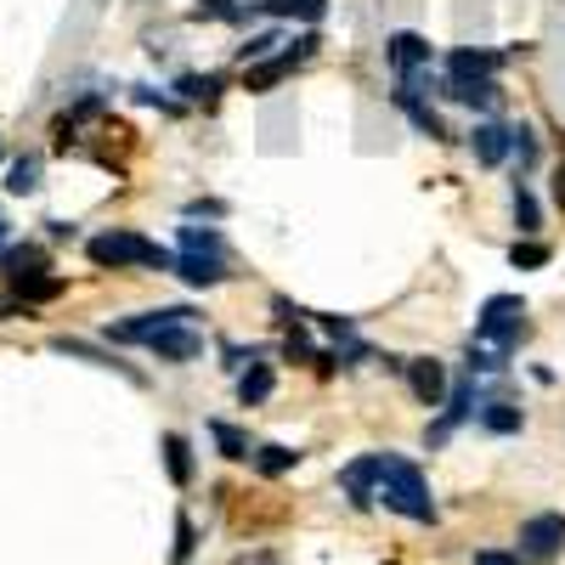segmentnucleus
Returning <instances> with one entry per match:
<instances>
[{"label":"nucleus","mask_w":565,"mask_h":565,"mask_svg":"<svg viewBox=\"0 0 565 565\" xmlns=\"http://www.w3.org/2000/svg\"><path fill=\"white\" fill-rule=\"evenodd\" d=\"M175 90H181L186 103H215V90H221V79H215V74H186V79H181Z\"/></svg>","instance_id":"nucleus-26"},{"label":"nucleus","mask_w":565,"mask_h":565,"mask_svg":"<svg viewBox=\"0 0 565 565\" xmlns=\"http://www.w3.org/2000/svg\"><path fill=\"white\" fill-rule=\"evenodd\" d=\"M559 548H565V514H532V521H521V559L548 565Z\"/></svg>","instance_id":"nucleus-5"},{"label":"nucleus","mask_w":565,"mask_h":565,"mask_svg":"<svg viewBox=\"0 0 565 565\" xmlns=\"http://www.w3.org/2000/svg\"><path fill=\"white\" fill-rule=\"evenodd\" d=\"M271 385H277V380H271V362L260 356V362H249V373L238 380V402H244V407H260V402L271 396Z\"/></svg>","instance_id":"nucleus-15"},{"label":"nucleus","mask_w":565,"mask_h":565,"mask_svg":"<svg viewBox=\"0 0 565 565\" xmlns=\"http://www.w3.org/2000/svg\"><path fill=\"white\" fill-rule=\"evenodd\" d=\"M300 463V452L295 447H255V469H260V476H289V469Z\"/></svg>","instance_id":"nucleus-21"},{"label":"nucleus","mask_w":565,"mask_h":565,"mask_svg":"<svg viewBox=\"0 0 565 565\" xmlns=\"http://www.w3.org/2000/svg\"><path fill=\"white\" fill-rule=\"evenodd\" d=\"M521 334H526V306H521V295H492V300L481 306V317H476V340L509 356L514 345H521Z\"/></svg>","instance_id":"nucleus-3"},{"label":"nucleus","mask_w":565,"mask_h":565,"mask_svg":"<svg viewBox=\"0 0 565 565\" xmlns=\"http://www.w3.org/2000/svg\"><path fill=\"white\" fill-rule=\"evenodd\" d=\"M402 373H407V385H413V396L424 407H441L447 402V367L436 356H413V362H402Z\"/></svg>","instance_id":"nucleus-8"},{"label":"nucleus","mask_w":565,"mask_h":565,"mask_svg":"<svg viewBox=\"0 0 565 565\" xmlns=\"http://www.w3.org/2000/svg\"><path fill=\"white\" fill-rule=\"evenodd\" d=\"M396 103H402V108H407V119H413V125H418V130H424V136H436V141H441V136H447V125H441V119H436V108H424V103H418V97H413V85H402V90H396Z\"/></svg>","instance_id":"nucleus-17"},{"label":"nucleus","mask_w":565,"mask_h":565,"mask_svg":"<svg viewBox=\"0 0 565 565\" xmlns=\"http://www.w3.org/2000/svg\"><path fill=\"white\" fill-rule=\"evenodd\" d=\"M509 260L521 266V271H537V266H548V249H543V244H514Z\"/></svg>","instance_id":"nucleus-29"},{"label":"nucleus","mask_w":565,"mask_h":565,"mask_svg":"<svg viewBox=\"0 0 565 565\" xmlns=\"http://www.w3.org/2000/svg\"><path fill=\"white\" fill-rule=\"evenodd\" d=\"M85 255L97 260V266H108V271H125V266H141V271H175V255H170V249H159L153 238H141V232H125V226L97 232V238L85 244Z\"/></svg>","instance_id":"nucleus-1"},{"label":"nucleus","mask_w":565,"mask_h":565,"mask_svg":"<svg viewBox=\"0 0 565 565\" xmlns=\"http://www.w3.org/2000/svg\"><path fill=\"white\" fill-rule=\"evenodd\" d=\"M181 249H199V255H226V238L215 226H181Z\"/></svg>","instance_id":"nucleus-24"},{"label":"nucleus","mask_w":565,"mask_h":565,"mask_svg":"<svg viewBox=\"0 0 565 565\" xmlns=\"http://www.w3.org/2000/svg\"><path fill=\"white\" fill-rule=\"evenodd\" d=\"M175 277H181V282H193V289H215V282H226V255L181 249V255H175Z\"/></svg>","instance_id":"nucleus-11"},{"label":"nucleus","mask_w":565,"mask_h":565,"mask_svg":"<svg viewBox=\"0 0 565 565\" xmlns=\"http://www.w3.org/2000/svg\"><path fill=\"white\" fill-rule=\"evenodd\" d=\"M476 418H481V430H492V436H514L526 424L514 402H487V407H476Z\"/></svg>","instance_id":"nucleus-14"},{"label":"nucleus","mask_w":565,"mask_h":565,"mask_svg":"<svg viewBox=\"0 0 565 565\" xmlns=\"http://www.w3.org/2000/svg\"><path fill=\"white\" fill-rule=\"evenodd\" d=\"M514 226H521L526 238H532V232L543 226V210H537V199L526 193V181H514Z\"/></svg>","instance_id":"nucleus-23"},{"label":"nucleus","mask_w":565,"mask_h":565,"mask_svg":"<svg viewBox=\"0 0 565 565\" xmlns=\"http://www.w3.org/2000/svg\"><path fill=\"white\" fill-rule=\"evenodd\" d=\"M199 12H204V18H244L232 0H199Z\"/></svg>","instance_id":"nucleus-31"},{"label":"nucleus","mask_w":565,"mask_h":565,"mask_svg":"<svg viewBox=\"0 0 565 565\" xmlns=\"http://www.w3.org/2000/svg\"><path fill=\"white\" fill-rule=\"evenodd\" d=\"M476 565H521V559H514L509 548H481V554H476Z\"/></svg>","instance_id":"nucleus-32"},{"label":"nucleus","mask_w":565,"mask_h":565,"mask_svg":"<svg viewBox=\"0 0 565 565\" xmlns=\"http://www.w3.org/2000/svg\"><path fill=\"white\" fill-rule=\"evenodd\" d=\"M193 543H199V537H193V521L181 514V521H175V565H181L186 554H193Z\"/></svg>","instance_id":"nucleus-30"},{"label":"nucleus","mask_w":565,"mask_h":565,"mask_svg":"<svg viewBox=\"0 0 565 565\" xmlns=\"http://www.w3.org/2000/svg\"><path fill=\"white\" fill-rule=\"evenodd\" d=\"M210 436H215L221 458H232V463H244V458H255V452H249V436L238 430V424H221V418H215V424H210Z\"/></svg>","instance_id":"nucleus-18"},{"label":"nucleus","mask_w":565,"mask_h":565,"mask_svg":"<svg viewBox=\"0 0 565 565\" xmlns=\"http://www.w3.org/2000/svg\"><path fill=\"white\" fill-rule=\"evenodd\" d=\"M175 322H193V306L136 311V317H125V322H114V328H108V340H119V345H148V340H159L164 328H175Z\"/></svg>","instance_id":"nucleus-4"},{"label":"nucleus","mask_w":565,"mask_h":565,"mask_svg":"<svg viewBox=\"0 0 565 565\" xmlns=\"http://www.w3.org/2000/svg\"><path fill=\"white\" fill-rule=\"evenodd\" d=\"M271 52H277V34H271V29H266V34H249V40L238 45L244 63H260V57H271Z\"/></svg>","instance_id":"nucleus-28"},{"label":"nucleus","mask_w":565,"mask_h":565,"mask_svg":"<svg viewBox=\"0 0 565 565\" xmlns=\"http://www.w3.org/2000/svg\"><path fill=\"white\" fill-rule=\"evenodd\" d=\"M469 148H476V159H481V164H503V159H509V125L481 119L476 130H469Z\"/></svg>","instance_id":"nucleus-13"},{"label":"nucleus","mask_w":565,"mask_h":565,"mask_svg":"<svg viewBox=\"0 0 565 565\" xmlns=\"http://www.w3.org/2000/svg\"><path fill=\"white\" fill-rule=\"evenodd\" d=\"M148 351H153L159 362L181 367V362H199V356H204V334H199L193 322H175V328H164L159 340H148Z\"/></svg>","instance_id":"nucleus-6"},{"label":"nucleus","mask_w":565,"mask_h":565,"mask_svg":"<svg viewBox=\"0 0 565 565\" xmlns=\"http://www.w3.org/2000/svg\"><path fill=\"white\" fill-rule=\"evenodd\" d=\"M509 153L521 159V170H526V164H537V136H532L526 125H509Z\"/></svg>","instance_id":"nucleus-27"},{"label":"nucleus","mask_w":565,"mask_h":565,"mask_svg":"<svg viewBox=\"0 0 565 565\" xmlns=\"http://www.w3.org/2000/svg\"><path fill=\"white\" fill-rule=\"evenodd\" d=\"M385 57H391V68L402 74V79H413L418 68H430V40L424 34H391V45H385Z\"/></svg>","instance_id":"nucleus-12"},{"label":"nucleus","mask_w":565,"mask_h":565,"mask_svg":"<svg viewBox=\"0 0 565 565\" xmlns=\"http://www.w3.org/2000/svg\"><path fill=\"white\" fill-rule=\"evenodd\" d=\"M0 249H7V221H0Z\"/></svg>","instance_id":"nucleus-34"},{"label":"nucleus","mask_w":565,"mask_h":565,"mask_svg":"<svg viewBox=\"0 0 565 565\" xmlns=\"http://www.w3.org/2000/svg\"><path fill=\"white\" fill-rule=\"evenodd\" d=\"M554 204H559V210H565V159H559V164H554Z\"/></svg>","instance_id":"nucleus-33"},{"label":"nucleus","mask_w":565,"mask_h":565,"mask_svg":"<svg viewBox=\"0 0 565 565\" xmlns=\"http://www.w3.org/2000/svg\"><path fill=\"white\" fill-rule=\"evenodd\" d=\"M57 351H63V356H85V362H97V367H119L130 385H141V373H136L130 362H119V356H108V351H97V345H85V340H57Z\"/></svg>","instance_id":"nucleus-16"},{"label":"nucleus","mask_w":565,"mask_h":565,"mask_svg":"<svg viewBox=\"0 0 565 565\" xmlns=\"http://www.w3.org/2000/svg\"><path fill=\"white\" fill-rule=\"evenodd\" d=\"M164 463H170V481L175 487L193 481V447H186V436H164Z\"/></svg>","instance_id":"nucleus-19"},{"label":"nucleus","mask_w":565,"mask_h":565,"mask_svg":"<svg viewBox=\"0 0 565 565\" xmlns=\"http://www.w3.org/2000/svg\"><path fill=\"white\" fill-rule=\"evenodd\" d=\"M34 186H40V159H18V164L7 170V193H12V199H29Z\"/></svg>","instance_id":"nucleus-25"},{"label":"nucleus","mask_w":565,"mask_h":565,"mask_svg":"<svg viewBox=\"0 0 565 565\" xmlns=\"http://www.w3.org/2000/svg\"><path fill=\"white\" fill-rule=\"evenodd\" d=\"M0 266H7V289H12V295H23L29 282H40L45 271H52V260H45L40 244H18V249H7V260H0Z\"/></svg>","instance_id":"nucleus-9"},{"label":"nucleus","mask_w":565,"mask_h":565,"mask_svg":"<svg viewBox=\"0 0 565 565\" xmlns=\"http://www.w3.org/2000/svg\"><path fill=\"white\" fill-rule=\"evenodd\" d=\"M447 74H498V52H469V45H458L447 57Z\"/></svg>","instance_id":"nucleus-20"},{"label":"nucleus","mask_w":565,"mask_h":565,"mask_svg":"<svg viewBox=\"0 0 565 565\" xmlns=\"http://www.w3.org/2000/svg\"><path fill=\"white\" fill-rule=\"evenodd\" d=\"M380 476H385V452H367V458L345 463V476H340V487H345V498H351L356 509H367L373 498H380Z\"/></svg>","instance_id":"nucleus-7"},{"label":"nucleus","mask_w":565,"mask_h":565,"mask_svg":"<svg viewBox=\"0 0 565 565\" xmlns=\"http://www.w3.org/2000/svg\"><path fill=\"white\" fill-rule=\"evenodd\" d=\"M260 12H271V18H306V23H317V18L328 12V0H260Z\"/></svg>","instance_id":"nucleus-22"},{"label":"nucleus","mask_w":565,"mask_h":565,"mask_svg":"<svg viewBox=\"0 0 565 565\" xmlns=\"http://www.w3.org/2000/svg\"><path fill=\"white\" fill-rule=\"evenodd\" d=\"M380 498H385V509L407 514V521H418V526H430V521H436V498H430V481H424V469H418L413 458H385Z\"/></svg>","instance_id":"nucleus-2"},{"label":"nucleus","mask_w":565,"mask_h":565,"mask_svg":"<svg viewBox=\"0 0 565 565\" xmlns=\"http://www.w3.org/2000/svg\"><path fill=\"white\" fill-rule=\"evenodd\" d=\"M447 97L463 103V108H476V114H487V108H498V79L492 74H452Z\"/></svg>","instance_id":"nucleus-10"}]
</instances>
